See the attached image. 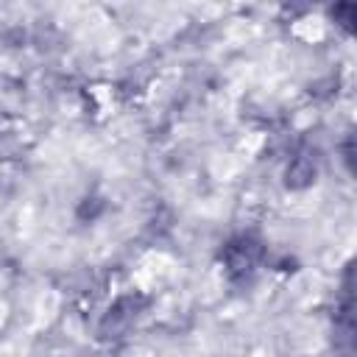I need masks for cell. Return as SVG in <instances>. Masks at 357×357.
<instances>
[{"instance_id": "1", "label": "cell", "mask_w": 357, "mask_h": 357, "mask_svg": "<svg viewBox=\"0 0 357 357\" xmlns=\"http://www.w3.org/2000/svg\"><path fill=\"white\" fill-rule=\"evenodd\" d=\"M265 259H268V245L254 231H240V234L229 237L218 254V262L223 265L226 279L234 284L251 282L257 276V271L265 265Z\"/></svg>"}, {"instance_id": "2", "label": "cell", "mask_w": 357, "mask_h": 357, "mask_svg": "<svg viewBox=\"0 0 357 357\" xmlns=\"http://www.w3.org/2000/svg\"><path fill=\"white\" fill-rule=\"evenodd\" d=\"M148 304H151V298L142 296V293H123V296H117V298L109 304V310L103 312V318H100V324H98V335H100L103 340L126 337V335L137 326V321L145 315Z\"/></svg>"}, {"instance_id": "3", "label": "cell", "mask_w": 357, "mask_h": 357, "mask_svg": "<svg viewBox=\"0 0 357 357\" xmlns=\"http://www.w3.org/2000/svg\"><path fill=\"white\" fill-rule=\"evenodd\" d=\"M318 176H321V156H318V151L301 148V151H296L290 156V162L284 167V187L298 192V190L312 187L318 181Z\"/></svg>"}, {"instance_id": "4", "label": "cell", "mask_w": 357, "mask_h": 357, "mask_svg": "<svg viewBox=\"0 0 357 357\" xmlns=\"http://www.w3.org/2000/svg\"><path fill=\"white\" fill-rule=\"evenodd\" d=\"M329 14H332V20L346 31V33H351V22H354V14H357V8L351 6V3H337V6H332L329 8Z\"/></svg>"}, {"instance_id": "5", "label": "cell", "mask_w": 357, "mask_h": 357, "mask_svg": "<svg viewBox=\"0 0 357 357\" xmlns=\"http://www.w3.org/2000/svg\"><path fill=\"white\" fill-rule=\"evenodd\" d=\"M103 206H106V204H103L100 198H95V195H86V198L81 201V206H78V218H81L84 223H86V220H95V218L103 212Z\"/></svg>"}]
</instances>
